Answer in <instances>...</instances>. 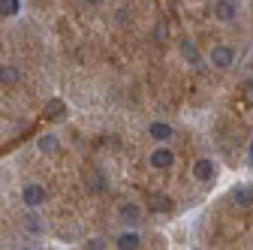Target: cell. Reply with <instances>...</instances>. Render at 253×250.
<instances>
[{"label": "cell", "mask_w": 253, "mask_h": 250, "mask_svg": "<svg viewBox=\"0 0 253 250\" xmlns=\"http://www.w3.org/2000/svg\"><path fill=\"white\" fill-rule=\"evenodd\" d=\"M175 151L169 148V142H157V148L148 154V166L151 169H157V172H169L172 166H175Z\"/></svg>", "instance_id": "6da1fadb"}, {"label": "cell", "mask_w": 253, "mask_h": 250, "mask_svg": "<svg viewBox=\"0 0 253 250\" xmlns=\"http://www.w3.org/2000/svg\"><path fill=\"white\" fill-rule=\"evenodd\" d=\"M190 172H193V181H199V184H214L217 181V175H220V166H217V160H211V157H199V160H193V166H190Z\"/></svg>", "instance_id": "7a4b0ae2"}, {"label": "cell", "mask_w": 253, "mask_h": 250, "mask_svg": "<svg viewBox=\"0 0 253 250\" xmlns=\"http://www.w3.org/2000/svg\"><path fill=\"white\" fill-rule=\"evenodd\" d=\"M21 202H24L30 211H40V208L48 202V190H45L42 184L30 181V184H24V187H21Z\"/></svg>", "instance_id": "3957f363"}, {"label": "cell", "mask_w": 253, "mask_h": 250, "mask_svg": "<svg viewBox=\"0 0 253 250\" xmlns=\"http://www.w3.org/2000/svg\"><path fill=\"white\" fill-rule=\"evenodd\" d=\"M118 220H121L124 226H139V223L145 220V208H142L136 199H124V202L118 205Z\"/></svg>", "instance_id": "277c9868"}, {"label": "cell", "mask_w": 253, "mask_h": 250, "mask_svg": "<svg viewBox=\"0 0 253 250\" xmlns=\"http://www.w3.org/2000/svg\"><path fill=\"white\" fill-rule=\"evenodd\" d=\"M208 60H211L217 70H232L235 60H238V51H235L232 45H226V42H220V45H214V48L208 51Z\"/></svg>", "instance_id": "5b68a950"}, {"label": "cell", "mask_w": 253, "mask_h": 250, "mask_svg": "<svg viewBox=\"0 0 253 250\" xmlns=\"http://www.w3.org/2000/svg\"><path fill=\"white\" fill-rule=\"evenodd\" d=\"M214 18L220 21V24H232L235 18H238V3L235 0H214Z\"/></svg>", "instance_id": "8992f818"}, {"label": "cell", "mask_w": 253, "mask_h": 250, "mask_svg": "<svg viewBox=\"0 0 253 250\" xmlns=\"http://www.w3.org/2000/svg\"><path fill=\"white\" fill-rule=\"evenodd\" d=\"M229 196H232V205L235 208H241V211L253 208V187L250 184H235L232 190H229Z\"/></svg>", "instance_id": "52a82bcc"}, {"label": "cell", "mask_w": 253, "mask_h": 250, "mask_svg": "<svg viewBox=\"0 0 253 250\" xmlns=\"http://www.w3.org/2000/svg\"><path fill=\"white\" fill-rule=\"evenodd\" d=\"M148 136H151L154 142H172L175 127H172L169 121H151V124H148Z\"/></svg>", "instance_id": "ba28073f"}, {"label": "cell", "mask_w": 253, "mask_h": 250, "mask_svg": "<svg viewBox=\"0 0 253 250\" xmlns=\"http://www.w3.org/2000/svg\"><path fill=\"white\" fill-rule=\"evenodd\" d=\"M115 247H118V250H136V247H142V235L136 232V226H126V229L115 238Z\"/></svg>", "instance_id": "9c48e42d"}, {"label": "cell", "mask_w": 253, "mask_h": 250, "mask_svg": "<svg viewBox=\"0 0 253 250\" xmlns=\"http://www.w3.org/2000/svg\"><path fill=\"white\" fill-rule=\"evenodd\" d=\"M181 57H184V64L187 67H202V51L196 48V42L193 40H181Z\"/></svg>", "instance_id": "30bf717a"}, {"label": "cell", "mask_w": 253, "mask_h": 250, "mask_svg": "<svg viewBox=\"0 0 253 250\" xmlns=\"http://www.w3.org/2000/svg\"><path fill=\"white\" fill-rule=\"evenodd\" d=\"M37 151L45 154V157H54V154L60 151V139H57L54 133H42V136L37 139Z\"/></svg>", "instance_id": "8fae6325"}, {"label": "cell", "mask_w": 253, "mask_h": 250, "mask_svg": "<svg viewBox=\"0 0 253 250\" xmlns=\"http://www.w3.org/2000/svg\"><path fill=\"white\" fill-rule=\"evenodd\" d=\"M18 82H21V70H18V67H12V64H3V67H0V84L12 87V84H18Z\"/></svg>", "instance_id": "7c38bea8"}, {"label": "cell", "mask_w": 253, "mask_h": 250, "mask_svg": "<svg viewBox=\"0 0 253 250\" xmlns=\"http://www.w3.org/2000/svg\"><path fill=\"white\" fill-rule=\"evenodd\" d=\"M106 190H109L106 175L103 172H90V178H87V193H106Z\"/></svg>", "instance_id": "4fadbf2b"}, {"label": "cell", "mask_w": 253, "mask_h": 250, "mask_svg": "<svg viewBox=\"0 0 253 250\" xmlns=\"http://www.w3.org/2000/svg\"><path fill=\"white\" fill-rule=\"evenodd\" d=\"M21 12V0H0V18H15Z\"/></svg>", "instance_id": "5bb4252c"}, {"label": "cell", "mask_w": 253, "mask_h": 250, "mask_svg": "<svg viewBox=\"0 0 253 250\" xmlns=\"http://www.w3.org/2000/svg\"><path fill=\"white\" fill-rule=\"evenodd\" d=\"M24 229H27L30 235H40V232H42V220H40L37 214H27V217H24Z\"/></svg>", "instance_id": "9a60e30c"}, {"label": "cell", "mask_w": 253, "mask_h": 250, "mask_svg": "<svg viewBox=\"0 0 253 250\" xmlns=\"http://www.w3.org/2000/svg\"><path fill=\"white\" fill-rule=\"evenodd\" d=\"M57 115H67V106H63V100H54V103L45 109V118H57Z\"/></svg>", "instance_id": "2e32d148"}, {"label": "cell", "mask_w": 253, "mask_h": 250, "mask_svg": "<svg viewBox=\"0 0 253 250\" xmlns=\"http://www.w3.org/2000/svg\"><path fill=\"white\" fill-rule=\"evenodd\" d=\"M166 37H169V27H166V21L154 24V42H166Z\"/></svg>", "instance_id": "e0dca14e"}, {"label": "cell", "mask_w": 253, "mask_h": 250, "mask_svg": "<svg viewBox=\"0 0 253 250\" xmlns=\"http://www.w3.org/2000/svg\"><path fill=\"white\" fill-rule=\"evenodd\" d=\"M151 205H154V211H172V202H169L163 193H160V196H154V199H151Z\"/></svg>", "instance_id": "ac0fdd59"}, {"label": "cell", "mask_w": 253, "mask_h": 250, "mask_svg": "<svg viewBox=\"0 0 253 250\" xmlns=\"http://www.w3.org/2000/svg\"><path fill=\"white\" fill-rule=\"evenodd\" d=\"M103 247H109L103 238H87V250H103Z\"/></svg>", "instance_id": "d6986e66"}, {"label": "cell", "mask_w": 253, "mask_h": 250, "mask_svg": "<svg viewBox=\"0 0 253 250\" xmlns=\"http://www.w3.org/2000/svg\"><path fill=\"white\" fill-rule=\"evenodd\" d=\"M84 3H87V6H103L106 0H84Z\"/></svg>", "instance_id": "ffe728a7"}, {"label": "cell", "mask_w": 253, "mask_h": 250, "mask_svg": "<svg viewBox=\"0 0 253 250\" xmlns=\"http://www.w3.org/2000/svg\"><path fill=\"white\" fill-rule=\"evenodd\" d=\"M247 163L253 166V139H250V154H247Z\"/></svg>", "instance_id": "44dd1931"}]
</instances>
